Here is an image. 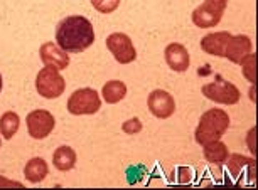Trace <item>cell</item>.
<instances>
[{
    "instance_id": "obj_1",
    "label": "cell",
    "mask_w": 258,
    "mask_h": 190,
    "mask_svg": "<svg viewBox=\"0 0 258 190\" xmlns=\"http://www.w3.org/2000/svg\"><path fill=\"white\" fill-rule=\"evenodd\" d=\"M56 42L66 52H83L95 42V29L83 16H70L57 24Z\"/></svg>"
},
{
    "instance_id": "obj_2",
    "label": "cell",
    "mask_w": 258,
    "mask_h": 190,
    "mask_svg": "<svg viewBox=\"0 0 258 190\" xmlns=\"http://www.w3.org/2000/svg\"><path fill=\"white\" fill-rule=\"evenodd\" d=\"M228 128H230V116H228V113L225 110L213 108L208 110L201 116L194 138L201 147H206L213 141L221 140V136L226 133Z\"/></svg>"
},
{
    "instance_id": "obj_3",
    "label": "cell",
    "mask_w": 258,
    "mask_h": 190,
    "mask_svg": "<svg viewBox=\"0 0 258 190\" xmlns=\"http://www.w3.org/2000/svg\"><path fill=\"white\" fill-rule=\"evenodd\" d=\"M226 7L228 0H204L198 9H194L191 16L192 24L201 29L216 27L221 22Z\"/></svg>"
},
{
    "instance_id": "obj_4",
    "label": "cell",
    "mask_w": 258,
    "mask_h": 190,
    "mask_svg": "<svg viewBox=\"0 0 258 190\" xmlns=\"http://www.w3.org/2000/svg\"><path fill=\"white\" fill-rule=\"evenodd\" d=\"M36 89L42 98L54 100V98H59L62 92H64L66 81H64V77L59 74V71L54 69V67L46 66L37 72Z\"/></svg>"
},
{
    "instance_id": "obj_5",
    "label": "cell",
    "mask_w": 258,
    "mask_h": 190,
    "mask_svg": "<svg viewBox=\"0 0 258 190\" xmlns=\"http://www.w3.org/2000/svg\"><path fill=\"white\" fill-rule=\"evenodd\" d=\"M101 108L100 94L91 87H81L76 89L68 100V111L75 116L81 115H95Z\"/></svg>"
},
{
    "instance_id": "obj_6",
    "label": "cell",
    "mask_w": 258,
    "mask_h": 190,
    "mask_svg": "<svg viewBox=\"0 0 258 190\" xmlns=\"http://www.w3.org/2000/svg\"><path fill=\"white\" fill-rule=\"evenodd\" d=\"M203 94L208 100L214 101V103L220 105H236L240 101V89L230 81H225L221 77H218L216 81L209 82V84L203 86Z\"/></svg>"
},
{
    "instance_id": "obj_7",
    "label": "cell",
    "mask_w": 258,
    "mask_h": 190,
    "mask_svg": "<svg viewBox=\"0 0 258 190\" xmlns=\"http://www.w3.org/2000/svg\"><path fill=\"white\" fill-rule=\"evenodd\" d=\"M106 47L113 54L115 61L120 62V64H130V62L137 59V51H135L132 39L123 32L110 34L108 39H106Z\"/></svg>"
},
{
    "instance_id": "obj_8",
    "label": "cell",
    "mask_w": 258,
    "mask_h": 190,
    "mask_svg": "<svg viewBox=\"0 0 258 190\" xmlns=\"http://www.w3.org/2000/svg\"><path fill=\"white\" fill-rule=\"evenodd\" d=\"M27 131L32 138L42 140L52 133L56 126V120L47 110H34L27 115Z\"/></svg>"
},
{
    "instance_id": "obj_9",
    "label": "cell",
    "mask_w": 258,
    "mask_h": 190,
    "mask_svg": "<svg viewBox=\"0 0 258 190\" xmlns=\"http://www.w3.org/2000/svg\"><path fill=\"white\" fill-rule=\"evenodd\" d=\"M147 106L150 113L159 120H167L176 111V101H174L172 94H169L164 89H155L150 92L147 98Z\"/></svg>"
},
{
    "instance_id": "obj_10",
    "label": "cell",
    "mask_w": 258,
    "mask_h": 190,
    "mask_svg": "<svg viewBox=\"0 0 258 190\" xmlns=\"http://www.w3.org/2000/svg\"><path fill=\"white\" fill-rule=\"evenodd\" d=\"M39 56H41L42 62L44 66L47 67H54L57 71H62V69H68L70 66V54L66 51H62L57 44L54 42H44L39 49Z\"/></svg>"
},
{
    "instance_id": "obj_11",
    "label": "cell",
    "mask_w": 258,
    "mask_h": 190,
    "mask_svg": "<svg viewBox=\"0 0 258 190\" xmlns=\"http://www.w3.org/2000/svg\"><path fill=\"white\" fill-rule=\"evenodd\" d=\"M165 62L172 71L176 72H184L189 69V64H191V56L186 47L182 44L172 42L165 47Z\"/></svg>"
},
{
    "instance_id": "obj_12",
    "label": "cell",
    "mask_w": 258,
    "mask_h": 190,
    "mask_svg": "<svg viewBox=\"0 0 258 190\" xmlns=\"http://www.w3.org/2000/svg\"><path fill=\"white\" fill-rule=\"evenodd\" d=\"M251 49H253V44L248 36H243V34H240V36H231V39L228 41L225 57L230 59L231 62H235V64H240L248 54H251Z\"/></svg>"
},
{
    "instance_id": "obj_13",
    "label": "cell",
    "mask_w": 258,
    "mask_h": 190,
    "mask_svg": "<svg viewBox=\"0 0 258 190\" xmlns=\"http://www.w3.org/2000/svg\"><path fill=\"white\" fill-rule=\"evenodd\" d=\"M230 39H231V34L226 31L208 34L206 37L201 39V49L209 56L225 57V51H226V46Z\"/></svg>"
},
{
    "instance_id": "obj_14",
    "label": "cell",
    "mask_w": 258,
    "mask_h": 190,
    "mask_svg": "<svg viewBox=\"0 0 258 190\" xmlns=\"http://www.w3.org/2000/svg\"><path fill=\"white\" fill-rule=\"evenodd\" d=\"M47 173H49V168H47L46 160L41 158V157L29 160L27 165L24 167V175H26V178L31 183L42 182V180L47 177Z\"/></svg>"
},
{
    "instance_id": "obj_15",
    "label": "cell",
    "mask_w": 258,
    "mask_h": 190,
    "mask_svg": "<svg viewBox=\"0 0 258 190\" xmlns=\"http://www.w3.org/2000/svg\"><path fill=\"white\" fill-rule=\"evenodd\" d=\"M52 163H54V167L59 172H70L76 165V152L71 147L62 145V147L56 148V152L52 153Z\"/></svg>"
},
{
    "instance_id": "obj_16",
    "label": "cell",
    "mask_w": 258,
    "mask_h": 190,
    "mask_svg": "<svg viewBox=\"0 0 258 190\" xmlns=\"http://www.w3.org/2000/svg\"><path fill=\"white\" fill-rule=\"evenodd\" d=\"M101 94H103V98L108 105H116L126 96V86L123 81L118 79L108 81L101 89Z\"/></svg>"
},
{
    "instance_id": "obj_17",
    "label": "cell",
    "mask_w": 258,
    "mask_h": 190,
    "mask_svg": "<svg viewBox=\"0 0 258 190\" xmlns=\"http://www.w3.org/2000/svg\"><path fill=\"white\" fill-rule=\"evenodd\" d=\"M204 148V158H206V162L213 163V165H221L226 162L228 155H230V152H228V147L223 141H213V143L206 145Z\"/></svg>"
},
{
    "instance_id": "obj_18",
    "label": "cell",
    "mask_w": 258,
    "mask_h": 190,
    "mask_svg": "<svg viewBox=\"0 0 258 190\" xmlns=\"http://www.w3.org/2000/svg\"><path fill=\"white\" fill-rule=\"evenodd\" d=\"M19 126H21V118L14 111H7V113L0 116V135L6 140H11L17 133Z\"/></svg>"
},
{
    "instance_id": "obj_19",
    "label": "cell",
    "mask_w": 258,
    "mask_h": 190,
    "mask_svg": "<svg viewBox=\"0 0 258 190\" xmlns=\"http://www.w3.org/2000/svg\"><path fill=\"white\" fill-rule=\"evenodd\" d=\"M226 162H228V168H230V172L233 173V177H240L241 170L245 168L246 165L253 163L255 160H253V158H246V157H241V155H228Z\"/></svg>"
},
{
    "instance_id": "obj_20",
    "label": "cell",
    "mask_w": 258,
    "mask_h": 190,
    "mask_svg": "<svg viewBox=\"0 0 258 190\" xmlns=\"http://www.w3.org/2000/svg\"><path fill=\"white\" fill-rule=\"evenodd\" d=\"M241 71H243V76L246 77L248 81L251 82V84H255V79H256V57L255 54H248L245 59H243L241 62Z\"/></svg>"
},
{
    "instance_id": "obj_21",
    "label": "cell",
    "mask_w": 258,
    "mask_h": 190,
    "mask_svg": "<svg viewBox=\"0 0 258 190\" xmlns=\"http://www.w3.org/2000/svg\"><path fill=\"white\" fill-rule=\"evenodd\" d=\"M121 0H91V6L100 14H113L118 9Z\"/></svg>"
},
{
    "instance_id": "obj_22",
    "label": "cell",
    "mask_w": 258,
    "mask_h": 190,
    "mask_svg": "<svg viewBox=\"0 0 258 190\" xmlns=\"http://www.w3.org/2000/svg\"><path fill=\"white\" fill-rule=\"evenodd\" d=\"M121 130H123L126 135H137L142 131V121L139 118H132L121 125Z\"/></svg>"
},
{
    "instance_id": "obj_23",
    "label": "cell",
    "mask_w": 258,
    "mask_h": 190,
    "mask_svg": "<svg viewBox=\"0 0 258 190\" xmlns=\"http://www.w3.org/2000/svg\"><path fill=\"white\" fill-rule=\"evenodd\" d=\"M2 185H7V187H22L21 182H11V180H6L4 177H0V187Z\"/></svg>"
},
{
    "instance_id": "obj_24",
    "label": "cell",
    "mask_w": 258,
    "mask_h": 190,
    "mask_svg": "<svg viewBox=\"0 0 258 190\" xmlns=\"http://www.w3.org/2000/svg\"><path fill=\"white\" fill-rule=\"evenodd\" d=\"M0 91H2V76H0Z\"/></svg>"
},
{
    "instance_id": "obj_25",
    "label": "cell",
    "mask_w": 258,
    "mask_h": 190,
    "mask_svg": "<svg viewBox=\"0 0 258 190\" xmlns=\"http://www.w3.org/2000/svg\"><path fill=\"white\" fill-rule=\"evenodd\" d=\"M0 145H2V141H0Z\"/></svg>"
}]
</instances>
